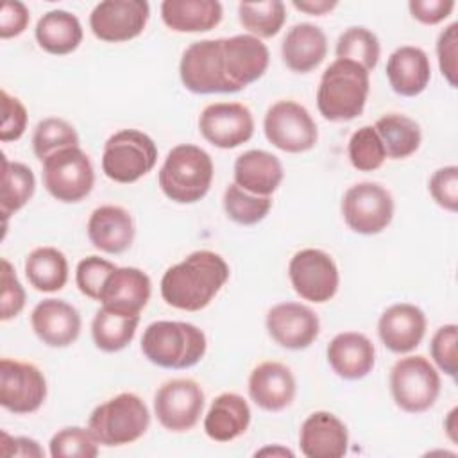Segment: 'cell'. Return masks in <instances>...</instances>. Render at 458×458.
<instances>
[{
  "label": "cell",
  "instance_id": "39",
  "mask_svg": "<svg viewBox=\"0 0 458 458\" xmlns=\"http://www.w3.org/2000/svg\"><path fill=\"white\" fill-rule=\"evenodd\" d=\"M347 154L351 165L360 172H374L386 159L385 147L374 125H363L352 132V136L349 138Z\"/></svg>",
  "mask_w": 458,
  "mask_h": 458
},
{
  "label": "cell",
  "instance_id": "38",
  "mask_svg": "<svg viewBox=\"0 0 458 458\" xmlns=\"http://www.w3.org/2000/svg\"><path fill=\"white\" fill-rule=\"evenodd\" d=\"M272 208L270 197H261L245 191L236 182L224 191V209L227 216L240 225H254L261 222Z\"/></svg>",
  "mask_w": 458,
  "mask_h": 458
},
{
  "label": "cell",
  "instance_id": "52",
  "mask_svg": "<svg viewBox=\"0 0 458 458\" xmlns=\"http://www.w3.org/2000/svg\"><path fill=\"white\" fill-rule=\"evenodd\" d=\"M265 454H272V456H293V453L286 447L281 445H274V447H263L259 451H256V456H265Z\"/></svg>",
  "mask_w": 458,
  "mask_h": 458
},
{
  "label": "cell",
  "instance_id": "27",
  "mask_svg": "<svg viewBox=\"0 0 458 458\" xmlns=\"http://www.w3.org/2000/svg\"><path fill=\"white\" fill-rule=\"evenodd\" d=\"M327 54V38L324 30L313 23L302 21L288 29L281 43L283 63L295 73L315 70Z\"/></svg>",
  "mask_w": 458,
  "mask_h": 458
},
{
  "label": "cell",
  "instance_id": "34",
  "mask_svg": "<svg viewBox=\"0 0 458 458\" xmlns=\"http://www.w3.org/2000/svg\"><path fill=\"white\" fill-rule=\"evenodd\" d=\"M36 191V177L32 170L18 161H9L2 154V197L0 211L4 222L16 211H20Z\"/></svg>",
  "mask_w": 458,
  "mask_h": 458
},
{
  "label": "cell",
  "instance_id": "45",
  "mask_svg": "<svg viewBox=\"0 0 458 458\" xmlns=\"http://www.w3.org/2000/svg\"><path fill=\"white\" fill-rule=\"evenodd\" d=\"M438 66L451 88L458 86V23L447 25L437 39Z\"/></svg>",
  "mask_w": 458,
  "mask_h": 458
},
{
  "label": "cell",
  "instance_id": "28",
  "mask_svg": "<svg viewBox=\"0 0 458 458\" xmlns=\"http://www.w3.org/2000/svg\"><path fill=\"white\" fill-rule=\"evenodd\" d=\"M250 424L249 403L234 392L216 395L204 417V431L215 442H231L242 437Z\"/></svg>",
  "mask_w": 458,
  "mask_h": 458
},
{
  "label": "cell",
  "instance_id": "21",
  "mask_svg": "<svg viewBox=\"0 0 458 458\" xmlns=\"http://www.w3.org/2000/svg\"><path fill=\"white\" fill-rule=\"evenodd\" d=\"M299 447L306 458H340L349 447L347 426L331 411H313L301 426Z\"/></svg>",
  "mask_w": 458,
  "mask_h": 458
},
{
  "label": "cell",
  "instance_id": "6",
  "mask_svg": "<svg viewBox=\"0 0 458 458\" xmlns=\"http://www.w3.org/2000/svg\"><path fill=\"white\" fill-rule=\"evenodd\" d=\"M148 426L150 411L145 401L132 392H122L107 399L88 419V429L106 447L132 444L147 433Z\"/></svg>",
  "mask_w": 458,
  "mask_h": 458
},
{
  "label": "cell",
  "instance_id": "7",
  "mask_svg": "<svg viewBox=\"0 0 458 458\" xmlns=\"http://www.w3.org/2000/svg\"><path fill=\"white\" fill-rule=\"evenodd\" d=\"M157 161L154 140L138 129H122L107 138L102 152V172L107 179L131 184L147 175Z\"/></svg>",
  "mask_w": 458,
  "mask_h": 458
},
{
  "label": "cell",
  "instance_id": "22",
  "mask_svg": "<svg viewBox=\"0 0 458 458\" xmlns=\"http://www.w3.org/2000/svg\"><path fill=\"white\" fill-rule=\"evenodd\" d=\"M249 395L256 406L265 411H281L292 404L297 394V383L281 361H263L249 376Z\"/></svg>",
  "mask_w": 458,
  "mask_h": 458
},
{
  "label": "cell",
  "instance_id": "30",
  "mask_svg": "<svg viewBox=\"0 0 458 458\" xmlns=\"http://www.w3.org/2000/svg\"><path fill=\"white\" fill-rule=\"evenodd\" d=\"M38 45L54 55H66L79 48L82 43V25L79 18L64 9L45 13L34 29Z\"/></svg>",
  "mask_w": 458,
  "mask_h": 458
},
{
  "label": "cell",
  "instance_id": "48",
  "mask_svg": "<svg viewBox=\"0 0 458 458\" xmlns=\"http://www.w3.org/2000/svg\"><path fill=\"white\" fill-rule=\"evenodd\" d=\"M454 0H410L408 9L413 20L424 25L444 21L454 9Z\"/></svg>",
  "mask_w": 458,
  "mask_h": 458
},
{
  "label": "cell",
  "instance_id": "35",
  "mask_svg": "<svg viewBox=\"0 0 458 458\" xmlns=\"http://www.w3.org/2000/svg\"><path fill=\"white\" fill-rule=\"evenodd\" d=\"M238 18L250 36L259 39L272 38L286 21V7L279 0L242 2L238 4Z\"/></svg>",
  "mask_w": 458,
  "mask_h": 458
},
{
  "label": "cell",
  "instance_id": "44",
  "mask_svg": "<svg viewBox=\"0 0 458 458\" xmlns=\"http://www.w3.org/2000/svg\"><path fill=\"white\" fill-rule=\"evenodd\" d=\"M433 200L449 213L458 209V166L447 165L433 172L428 182Z\"/></svg>",
  "mask_w": 458,
  "mask_h": 458
},
{
  "label": "cell",
  "instance_id": "26",
  "mask_svg": "<svg viewBox=\"0 0 458 458\" xmlns=\"http://www.w3.org/2000/svg\"><path fill=\"white\" fill-rule=\"evenodd\" d=\"M283 177V165L272 152L250 148L234 161V182L249 193L270 197L281 186Z\"/></svg>",
  "mask_w": 458,
  "mask_h": 458
},
{
  "label": "cell",
  "instance_id": "33",
  "mask_svg": "<svg viewBox=\"0 0 458 458\" xmlns=\"http://www.w3.org/2000/svg\"><path fill=\"white\" fill-rule=\"evenodd\" d=\"M138 324L140 315H122L102 306L93 317L91 336L100 351L118 352L132 342Z\"/></svg>",
  "mask_w": 458,
  "mask_h": 458
},
{
  "label": "cell",
  "instance_id": "37",
  "mask_svg": "<svg viewBox=\"0 0 458 458\" xmlns=\"http://www.w3.org/2000/svg\"><path fill=\"white\" fill-rule=\"evenodd\" d=\"M68 147H79V134L72 123L63 118L50 116L36 125L32 134V150L39 161H45L50 154Z\"/></svg>",
  "mask_w": 458,
  "mask_h": 458
},
{
  "label": "cell",
  "instance_id": "1",
  "mask_svg": "<svg viewBox=\"0 0 458 458\" xmlns=\"http://www.w3.org/2000/svg\"><path fill=\"white\" fill-rule=\"evenodd\" d=\"M268 63L267 45L250 34L200 39L182 52L179 77L197 95L236 93L263 77Z\"/></svg>",
  "mask_w": 458,
  "mask_h": 458
},
{
  "label": "cell",
  "instance_id": "15",
  "mask_svg": "<svg viewBox=\"0 0 458 458\" xmlns=\"http://www.w3.org/2000/svg\"><path fill=\"white\" fill-rule=\"evenodd\" d=\"M47 399L43 372L27 361L2 358L0 361V404L18 415L32 413Z\"/></svg>",
  "mask_w": 458,
  "mask_h": 458
},
{
  "label": "cell",
  "instance_id": "8",
  "mask_svg": "<svg viewBox=\"0 0 458 458\" xmlns=\"http://www.w3.org/2000/svg\"><path fill=\"white\" fill-rule=\"evenodd\" d=\"M390 394L397 408L406 413L428 411L440 395V374L435 365L420 356L397 360L388 377Z\"/></svg>",
  "mask_w": 458,
  "mask_h": 458
},
{
  "label": "cell",
  "instance_id": "3",
  "mask_svg": "<svg viewBox=\"0 0 458 458\" xmlns=\"http://www.w3.org/2000/svg\"><path fill=\"white\" fill-rule=\"evenodd\" d=\"M369 91L370 77L365 68L349 59H335L318 82V113L329 122L354 120L363 113Z\"/></svg>",
  "mask_w": 458,
  "mask_h": 458
},
{
  "label": "cell",
  "instance_id": "46",
  "mask_svg": "<svg viewBox=\"0 0 458 458\" xmlns=\"http://www.w3.org/2000/svg\"><path fill=\"white\" fill-rule=\"evenodd\" d=\"M2 97V127H0V140L4 143L16 141L23 136L27 129V109L20 98L11 97L5 89L0 93Z\"/></svg>",
  "mask_w": 458,
  "mask_h": 458
},
{
  "label": "cell",
  "instance_id": "10",
  "mask_svg": "<svg viewBox=\"0 0 458 458\" xmlns=\"http://www.w3.org/2000/svg\"><path fill=\"white\" fill-rule=\"evenodd\" d=\"M267 140L279 150L301 154L311 150L318 141V129L310 111L293 100L272 104L263 118Z\"/></svg>",
  "mask_w": 458,
  "mask_h": 458
},
{
  "label": "cell",
  "instance_id": "24",
  "mask_svg": "<svg viewBox=\"0 0 458 458\" xmlns=\"http://www.w3.org/2000/svg\"><path fill=\"white\" fill-rule=\"evenodd\" d=\"M326 354L333 372L347 381H356L369 376L376 363L374 344L367 335L358 331H344L335 335Z\"/></svg>",
  "mask_w": 458,
  "mask_h": 458
},
{
  "label": "cell",
  "instance_id": "9",
  "mask_svg": "<svg viewBox=\"0 0 458 458\" xmlns=\"http://www.w3.org/2000/svg\"><path fill=\"white\" fill-rule=\"evenodd\" d=\"M41 163L43 184L55 200L73 204L91 193L95 170L89 156L81 147L57 150Z\"/></svg>",
  "mask_w": 458,
  "mask_h": 458
},
{
  "label": "cell",
  "instance_id": "17",
  "mask_svg": "<svg viewBox=\"0 0 458 458\" xmlns=\"http://www.w3.org/2000/svg\"><path fill=\"white\" fill-rule=\"evenodd\" d=\"M267 333L270 338L290 351L310 347L320 333L318 315L301 302H279L267 313Z\"/></svg>",
  "mask_w": 458,
  "mask_h": 458
},
{
  "label": "cell",
  "instance_id": "19",
  "mask_svg": "<svg viewBox=\"0 0 458 458\" xmlns=\"http://www.w3.org/2000/svg\"><path fill=\"white\" fill-rule=\"evenodd\" d=\"M424 311L410 302L388 306L377 320V335L383 345L395 354H408L417 349L426 335Z\"/></svg>",
  "mask_w": 458,
  "mask_h": 458
},
{
  "label": "cell",
  "instance_id": "13",
  "mask_svg": "<svg viewBox=\"0 0 458 458\" xmlns=\"http://www.w3.org/2000/svg\"><path fill=\"white\" fill-rule=\"evenodd\" d=\"M202 386L190 377L165 381L154 394V413L159 424L174 433H184L197 426L204 411Z\"/></svg>",
  "mask_w": 458,
  "mask_h": 458
},
{
  "label": "cell",
  "instance_id": "11",
  "mask_svg": "<svg viewBox=\"0 0 458 458\" xmlns=\"http://www.w3.org/2000/svg\"><path fill=\"white\" fill-rule=\"evenodd\" d=\"M390 191L370 181L352 184L342 197V216L347 227L358 234L372 236L385 231L394 218Z\"/></svg>",
  "mask_w": 458,
  "mask_h": 458
},
{
  "label": "cell",
  "instance_id": "29",
  "mask_svg": "<svg viewBox=\"0 0 458 458\" xmlns=\"http://www.w3.org/2000/svg\"><path fill=\"white\" fill-rule=\"evenodd\" d=\"M224 16L218 0H165L161 20L174 32H208Z\"/></svg>",
  "mask_w": 458,
  "mask_h": 458
},
{
  "label": "cell",
  "instance_id": "2",
  "mask_svg": "<svg viewBox=\"0 0 458 458\" xmlns=\"http://www.w3.org/2000/svg\"><path fill=\"white\" fill-rule=\"evenodd\" d=\"M229 265L213 250H195L166 268L161 277L163 301L182 311L204 310L229 279Z\"/></svg>",
  "mask_w": 458,
  "mask_h": 458
},
{
  "label": "cell",
  "instance_id": "16",
  "mask_svg": "<svg viewBox=\"0 0 458 458\" xmlns=\"http://www.w3.org/2000/svg\"><path fill=\"white\" fill-rule=\"evenodd\" d=\"M199 131L213 147L236 148L252 138L254 118L250 109L240 102H215L202 109Z\"/></svg>",
  "mask_w": 458,
  "mask_h": 458
},
{
  "label": "cell",
  "instance_id": "51",
  "mask_svg": "<svg viewBox=\"0 0 458 458\" xmlns=\"http://www.w3.org/2000/svg\"><path fill=\"white\" fill-rule=\"evenodd\" d=\"M444 429H445V435L449 437V440L453 444L458 442V408H451V411L447 413L445 420H444Z\"/></svg>",
  "mask_w": 458,
  "mask_h": 458
},
{
  "label": "cell",
  "instance_id": "40",
  "mask_svg": "<svg viewBox=\"0 0 458 458\" xmlns=\"http://www.w3.org/2000/svg\"><path fill=\"white\" fill-rule=\"evenodd\" d=\"M48 449L52 458H95L98 442L88 428L68 426L54 433Z\"/></svg>",
  "mask_w": 458,
  "mask_h": 458
},
{
  "label": "cell",
  "instance_id": "25",
  "mask_svg": "<svg viewBox=\"0 0 458 458\" xmlns=\"http://www.w3.org/2000/svg\"><path fill=\"white\" fill-rule=\"evenodd\" d=\"M390 88L401 97L420 95L431 81V63L428 54L413 45L395 48L386 61Z\"/></svg>",
  "mask_w": 458,
  "mask_h": 458
},
{
  "label": "cell",
  "instance_id": "32",
  "mask_svg": "<svg viewBox=\"0 0 458 458\" xmlns=\"http://www.w3.org/2000/svg\"><path fill=\"white\" fill-rule=\"evenodd\" d=\"M25 276L38 292H59L68 281L66 256L55 247H38L25 258Z\"/></svg>",
  "mask_w": 458,
  "mask_h": 458
},
{
  "label": "cell",
  "instance_id": "23",
  "mask_svg": "<svg viewBox=\"0 0 458 458\" xmlns=\"http://www.w3.org/2000/svg\"><path fill=\"white\" fill-rule=\"evenodd\" d=\"M88 238L95 249L106 254H122L134 242V220L131 213L114 204L98 206L88 218Z\"/></svg>",
  "mask_w": 458,
  "mask_h": 458
},
{
  "label": "cell",
  "instance_id": "36",
  "mask_svg": "<svg viewBox=\"0 0 458 458\" xmlns=\"http://www.w3.org/2000/svg\"><path fill=\"white\" fill-rule=\"evenodd\" d=\"M335 54L336 59H349L370 72L379 61L381 47L377 36L370 29L349 27L338 36Z\"/></svg>",
  "mask_w": 458,
  "mask_h": 458
},
{
  "label": "cell",
  "instance_id": "4",
  "mask_svg": "<svg viewBox=\"0 0 458 458\" xmlns=\"http://www.w3.org/2000/svg\"><path fill=\"white\" fill-rule=\"evenodd\" d=\"M208 349L200 327L181 320H156L141 336L143 356L163 369L182 370L197 365Z\"/></svg>",
  "mask_w": 458,
  "mask_h": 458
},
{
  "label": "cell",
  "instance_id": "43",
  "mask_svg": "<svg viewBox=\"0 0 458 458\" xmlns=\"http://www.w3.org/2000/svg\"><path fill=\"white\" fill-rule=\"evenodd\" d=\"M0 320L7 322L21 313L25 308V290L18 281V276L13 265L2 258V270H0Z\"/></svg>",
  "mask_w": 458,
  "mask_h": 458
},
{
  "label": "cell",
  "instance_id": "5",
  "mask_svg": "<svg viewBox=\"0 0 458 458\" xmlns=\"http://www.w3.org/2000/svg\"><path fill=\"white\" fill-rule=\"evenodd\" d=\"M211 156L191 143L175 145L165 157L157 182L165 197L177 204H193L204 199L213 182Z\"/></svg>",
  "mask_w": 458,
  "mask_h": 458
},
{
  "label": "cell",
  "instance_id": "20",
  "mask_svg": "<svg viewBox=\"0 0 458 458\" xmlns=\"http://www.w3.org/2000/svg\"><path fill=\"white\" fill-rule=\"evenodd\" d=\"M152 293L150 277L136 267H116L106 279L98 302L122 315H140Z\"/></svg>",
  "mask_w": 458,
  "mask_h": 458
},
{
  "label": "cell",
  "instance_id": "12",
  "mask_svg": "<svg viewBox=\"0 0 458 458\" xmlns=\"http://www.w3.org/2000/svg\"><path fill=\"white\" fill-rule=\"evenodd\" d=\"M288 277L295 293L310 302L322 304L331 301L340 284L335 259L322 249H302L288 263Z\"/></svg>",
  "mask_w": 458,
  "mask_h": 458
},
{
  "label": "cell",
  "instance_id": "31",
  "mask_svg": "<svg viewBox=\"0 0 458 458\" xmlns=\"http://www.w3.org/2000/svg\"><path fill=\"white\" fill-rule=\"evenodd\" d=\"M374 129L385 147L386 157L404 159L415 154L422 141L420 125L401 113H388L377 118Z\"/></svg>",
  "mask_w": 458,
  "mask_h": 458
},
{
  "label": "cell",
  "instance_id": "47",
  "mask_svg": "<svg viewBox=\"0 0 458 458\" xmlns=\"http://www.w3.org/2000/svg\"><path fill=\"white\" fill-rule=\"evenodd\" d=\"M30 21V13L23 2L7 0L2 5L0 13V38L9 39L25 32Z\"/></svg>",
  "mask_w": 458,
  "mask_h": 458
},
{
  "label": "cell",
  "instance_id": "50",
  "mask_svg": "<svg viewBox=\"0 0 458 458\" xmlns=\"http://www.w3.org/2000/svg\"><path fill=\"white\" fill-rule=\"evenodd\" d=\"M292 5L297 11H302L306 14L324 16V14L331 13L338 5V2H335V0H293Z\"/></svg>",
  "mask_w": 458,
  "mask_h": 458
},
{
  "label": "cell",
  "instance_id": "42",
  "mask_svg": "<svg viewBox=\"0 0 458 458\" xmlns=\"http://www.w3.org/2000/svg\"><path fill=\"white\" fill-rule=\"evenodd\" d=\"M456 344H458V326L445 324L435 331L429 344V352L435 365L447 374L449 377L456 376L458 358H456Z\"/></svg>",
  "mask_w": 458,
  "mask_h": 458
},
{
  "label": "cell",
  "instance_id": "49",
  "mask_svg": "<svg viewBox=\"0 0 458 458\" xmlns=\"http://www.w3.org/2000/svg\"><path fill=\"white\" fill-rule=\"evenodd\" d=\"M0 454L9 456H21V458H43V447L29 437H11L7 431L0 433Z\"/></svg>",
  "mask_w": 458,
  "mask_h": 458
},
{
  "label": "cell",
  "instance_id": "41",
  "mask_svg": "<svg viewBox=\"0 0 458 458\" xmlns=\"http://www.w3.org/2000/svg\"><path fill=\"white\" fill-rule=\"evenodd\" d=\"M116 268L114 263H111L106 258L100 256H88L79 261L75 268V283L82 295L88 299L98 301L100 290L107 279V276Z\"/></svg>",
  "mask_w": 458,
  "mask_h": 458
},
{
  "label": "cell",
  "instance_id": "18",
  "mask_svg": "<svg viewBox=\"0 0 458 458\" xmlns=\"http://www.w3.org/2000/svg\"><path fill=\"white\" fill-rule=\"evenodd\" d=\"M30 326L34 335L48 347H68L72 345L82 327L77 308L63 299H43L30 313Z\"/></svg>",
  "mask_w": 458,
  "mask_h": 458
},
{
  "label": "cell",
  "instance_id": "14",
  "mask_svg": "<svg viewBox=\"0 0 458 458\" xmlns=\"http://www.w3.org/2000/svg\"><path fill=\"white\" fill-rule=\"evenodd\" d=\"M150 18L145 0H104L89 14L93 36L106 43H123L138 38Z\"/></svg>",
  "mask_w": 458,
  "mask_h": 458
}]
</instances>
